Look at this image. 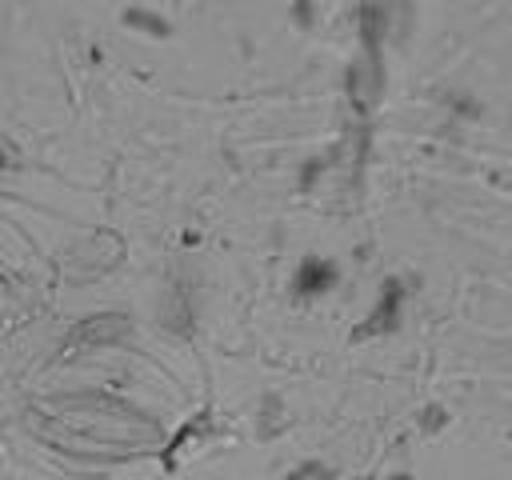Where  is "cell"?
Segmentation results:
<instances>
[{"mask_svg":"<svg viewBox=\"0 0 512 480\" xmlns=\"http://www.w3.org/2000/svg\"><path fill=\"white\" fill-rule=\"evenodd\" d=\"M120 332H124V320H120V316H96V320L80 324L76 336H68V352H72V348H84V344L112 340V336H120Z\"/></svg>","mask_w":512,"mask_h":480,"instance_id":"1","label":"cell"},{"mask_svg":"<svg viewBox=\"0 0 512 480\" xmlns=\"http://www.w3.org/2000/svg\"><path fill=\"white\" fill-rule=\"evenodd\" d=\"M332 264H320V260H308L304 268H300V276H296V284H300V292H316V288H328L332 284Z\"/></svg>","mask_w":512,"mask_h":480,"instance_id":"2","label":"cell"}]
</instances>
